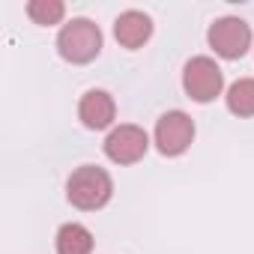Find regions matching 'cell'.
Wrapping results in <instances>:
<instances>
[{
  "mask_svg": "<svg viewBox=\"0 0 254 254\" xmlns=\"http://www.w3.org/2000/svg\"><path fill=\"white\" fill-rule=\"evenodd\" d=\"M93 251V233L78 224L69 221L57 230V254H90Z\"/></svg>",
  "mask_w": 254,
  "mask_h": 254,
  "instance_id": "9",
  "label": "cell"
},
{
  "mask_svg": "<svg viewBox=\"0 0 254 254\" xmlns=\"http://www.w3.org/2000/svg\"><path fill=\"white\" fill-rule=\"evenodd\" d=\"M111 194H114V183H111L108 171H102L96 165H84V168L72 171V177L66 183L69 203L78 209H87V212L102 209L111 200Z\"/></svg>",
  "mask_w": 254,
  "mask_h": 254,
  "instance_id": "1",
  "label": "cell"
},
{
  "mask_svg": "<svg viewBox=\"0 0 254 254\" xmlns=\"http://www.w3.org/2000/svg\"><path fill=\"white\" fill-rule=\"evenodd\" d=\"M27 15L36 21V24H57L63 15H66V6H63V0H30L27 3Z\"/></svg>",
  "mask_w": 254,
  "mask_h": 254,
  "instance_id": "11",
  "label": "cell"
},
{
  "mask_svg": "<svg viewBox=\"0 0 254 254\" xmlns=\"http://www.w3.org/2000/svg\"><path fill=\"white\" fill-rule=\"evenodd\" d=\"M194 141V123L186 111H168L156 123V147L162 156H183Z\"/></svg>",
  "mask_w": 254,
  "mask_h": 254,
  "instance_id": "5",
  "label": "cell"
},
{
  "mask_svg": "<svg viewBox=\"0 0 254 254\" xmlns=\"http://www.w3.org/2000/svg\"><path fill=\"white\" fill-rule=\"evenodd\" d=\"M57 51L69 63H90L102 51V30L90 18H72L57 36Z\"/></svg>",
  "mask_w": 254,
  "mask_h": 254,
  "instance_id": "2",
  "label": "cell"
},
{
  "mask_svg": "<svg viewBox=\"0 0 254 254\" xmlns=\"http://www.w3.org/2000/svg\"><path fill=\"white\" fill-rule=\"evenodd\" d=\"M147 147H150V138L141 126H117L111 129V135L105 138V156L117 165H135L147 156Z\"/></svg>",
  "mask_w": 254,
  "mask_h": 254,
  "instance_id": "6",
  "label": "cell"
},
{
  "mask_svg": "<svg viewBox=\"0 0 254 254\" xmlns=\"http://www.w3.org/2000/svg\"><path fill=\"white\" fill-rule=\"evenodd\" d=\"M114 36L123 48H141L153 36V21H150V15H144L138 9H129L114 21Z\"/></svg>",
  "mask_w": 254,
  "mask_h": 254,
  "instance_id": "8",
  "label": "cell"
},
{
  "mask_svg": "<svg viewBox=\"0 0 254 254\" xmlns=\"http://www.w3.org/2000/svg\"><path fill=\"white\" fill-rule=\"evenodd\" d=\"M227 108L236 117H254V78H239L227 90Z\"/></svg>",
  "mask_w": 254,
  "mask_h": 254,
  "instance_id": "10",
  "label": "cell"
},
{
  "mask_svg": "<svg viewBox=\"0 0 254 254\" xmlns=\"http://www.w3.org/2000/svg\"><path fill=\"white\" fill-rule=\"evenodd\" d=\"M114 114H117V105L111 99V93L105 90H87L81 105H78V117L81 123L87 126V129H108V126L114 123Z\"/></svg>",
  "mask_w": 254,
  "mask_h": 254,
  "instance_id": "7",
  "label": "cell"
},
{
  "mask_svg": "<svg viewBox=\"0 0 254 254\" xmlns=\"http://www.w3.org/2000/svg\"><path fill=\"white\" fill-rule=\"evenodd\" d=\"M183 87L194 102H212L224 87V75L212 57H191L183 69Z\"/></svg>",
  "mask_w": 254,
  "mask_h": 254,
  "instance_id": "4",
  "label": "cell"
},
{
  "mask_svg": "<svg viewBox=\"0 0 254 254\" xmlns=\"http://www.w3.org/2000/svg\"><path fill=\"white\" fill-rule=\"evenodd\" d=\"M206 39H209V48H212L218 57H224V60H239V57L248 51V45H251V27H248L242 18H236V15H224V18L212 21Z\"/></svg>",
  "mask_w": 254,
  "mask_h": 254,
  "instance_id": "3",
  "label": "cell"
}]
</instances>
